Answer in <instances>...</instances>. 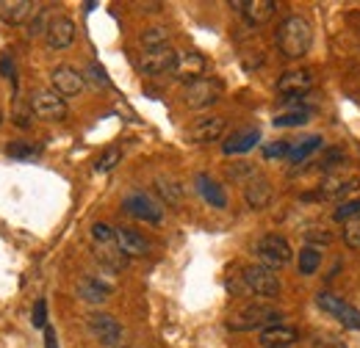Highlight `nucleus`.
Wrapping results in <instances>:
<instances>
[{"label":"nucleus","mask_w":360,"mask_h":348,"mask_svg":"<svg viewBox=\"0 0 360 348\" xmlns=\"http://www.w3.org/2000/svg\"><path fill=\"white\" fill-rule=\"evenodd\" d=\"M277 47H280V53H283V58H288V61H297V58H302L308 50H311V42H314V28H311V22L305 20V17H300V14H291V17H285L283 22H280V28H277Z\"/></svg>","instance_id":"obj_1"},{"label":"nucleus","mask_w":360,"mask_h":348,"mask_svg":"<svg viewBox=\"0 0 360 348\" xmlns=\"http://www.w3.org/2000/svg\"><path fill=\"white\" fill-rule=\"evenodd\" d=\"M271 323H280V312L274 307L264 302H252V304L241 307L238 312L230 315L227 329L233 332H252V329H266Z\"/></svg>","instance_id":"obj_2"},{"label":"nucleus","mask_w":360,"mask_h":348,"mask_svg":"<svg viewBox=\"0 0 360 348\" xmlns=\"http://www.w3.org/2000/svg\"><path fill=\"white\" fill-rule=\"evenodd\" d=\"M255 255H258V260L261 265H266V268H283V265H288L291 257H294V252H291V243L283 238V235H264L258 243H255Z\"/></svg>","instance_id":"obj_3"},{"label":"nucleus","mask_w":360,"mask_h":348,"mask_svg":"<svg viewBox=\"0 0 360 348\" xmlns=\"http://www.w3.org/2000/svg\"><path fill=\"white\" fill-rule=\"evenodd\" d=\"M241 279H244L247 290L255 293V296L271 299V296L280 293V279H277V274H274L271 268H266V265H261V262H258V265H244Z\"/></svg>","instance_id":"obj_4"},{"label":"nucleus","mask_w":360,"mask_h":348,"mask_svg":"<svg viewBox=\"0 0 360 348\" xmlns=\"http://www.w3.org/2000/svg\"><path fill=\"white\" fill-rule=\"evenodd\" d=\"M219 97H222V83L214 81V78H202V81L186 86V91H183V102H186V108H191V111L211 108V105L219 102Z\"/></svg>","instance_id":"obj_5"},{"label":"nucleus","mask_w":360,"mask_h":348,"mask_svg":"<svg viewBox=\"0 0 360 348\" xmlns=\"http://www.w3.org/2000/svg\"><path fill=\"white\" fill-rule=\"evenodd\" d=\"M360 188V174L338 169V172H327L321 185H319V196L321 199H344L347 194Z\"/></svg>","instance_id":"obj_6"},{"label":"nucleus","mask_w":360,"mask_h":348,"mask_svg":"<svg viewBox=\"0 0 360 348\" xmlns=\"http://www.w3.org/2000/svg\"><path fill=\"white\" fill-rule=\"evenodd\" d=\"M89 332L103 343L105 348H120L122 346V323L114 318V315H105V312H91L89 318Z\"/></svg>","instance_id":"obj_7"},{"label":"nucleus","mask_w":360,"mask_h":348,"mask_svg":"<svg viewBox=\"0 0 360 348\" xmlns=\"http://www.w3.org/2000/svg\"><path fill=\"white\" fill-rule=\"evenodd\" d=\"M31 111L45 122H61L67 116V100L53 88H42L31 97Z\"/></svg>","instance_id":"obj_8"},{"label":"nucleus","mask_w":360,"mask_h":348,"mask_svg":"<svg viewBox=\"0 0 360 348\" xmlns=\"http://www.w3.org/2000/svg\"><path fill=\"white\" fill-rule=\"evenodd\" d=\"M316 302H319V307H321L324 312H330L335 321H341L347 329H358L360 332V309L349 304L347 299H338L335 293L321 290V293L316 296Z\"/></svg>","instance_id":"obj_9"},{"label":"nucleus","mask_w":360,"mask_h":348,"mask_svg":"<svg viewBox=\"0 0 360 348\" xmlns=\"http://www.w3.org/2000/svg\"><path fill=\"white\" fill-rule=\"evenodd\" d=\"M75 36H78V28H75V22H72L70 17H64V14H53V17H50L47 31H45L47 47L64 50V47H70V44L75 42Z\"/></svg>","instance_id":"obj_10"},{"label":"nucleus","mask_w":360,"mask_h":348,"mask_svg":"<svg viewBox=\"0 0 360 348\" xmlns=\"http://www.w3.org/2000/svg\"><path fill=\"white\" fill-rule=\"evenodd\" d=\"M50 83H53V91H56V94H61V97H75V94L84 91L86 78H84L75 67L61 64V67H56V69L50 72Z\"/></svg>","instance_id":"obj_11"},{"label":"nucleus","mask_w":360,"mask_h":348,"mask_svg":"<svg viewBox=\"0 0 360 348\" xmlns=\"http://www.w3.org/2000/svg\"><path fill=\"white\" fill-rule=\"evenodd\" d=\"M175 61H178V53L172 47H158V50H144L139 55V67L141 72L147 75H164V72H172L175 69Z\"/></svg>","instance_id":"obj_12"},{"label":"nucleus","mask_w":360,"mask_h":348,"mask_svg":"<svg viewBox=\"0 0 360 348\" xmlns=\"http://www.w3.org/2000/svg\"><path fill=\"white\" fill-rule=\"evenodd\" d=\"M205 69H208V64H205V58L200 53H178V61H175L172 75H175V81L191 86V83L202 81Z\"/></svg>","instance_id":"obj_13"},{"label":"nucleus","mask_w":360,"mask_h":348,"mask_svg":"<svg viewBox=\"0 0 360 348\" xmlns=\"http://www.w3.org/2000/svg\"><path fill=\"white\" fill-rule=\"evenodd\" d=\"M122 210H125V213H131L134 218L150 221V224H158V221L164 218L161 205H158L153 196H147V194H131V196L122 202Z\"/></svg>","instance_id":"obj_14"},{"label":"nucleus","mask_w":360,"mask_h":348,"mask_svg":"<svg viewBox=\"0 0 360 348\" xmlns=\"http://www.w3.org/2000/svg\"><path fill=\"white\" fill-rule=\"evenodd\" d=\"M314 88V72L311 69H288L280 81H277V91L288 100H297L302 94H308Z\"/></svg>","instance_id":"obj_15"},{"label":"nucleus","mask_w":360,"mask_h":348,"mask_svg":"<svg viewBox=\"0 0 360 348\" xmlns=\"http://www.w3.org/2000/svg\"><path fill=\"white\" fill-rule=\"evenodd\" d=\"M271 196H274V188H271V182L264 174H255V177H250V180L244 182V202H247L252 210H266Z\"/></svg>","instance_id":"obj_16"},{"label":"nucleus","mask_w":360,"mask_h":348,"mask_svg":"<svg viewBox=\"0 0 360 348\" xmlns=\"http://www.w3.org/2000/svg\"><path fill=\"white\" fill-rule=\"evenodd\" d=\"M233 8H238L250 25H264L274 17L277 3H271V0H238V3H233Z\"/></svg>","instance_id":"obj_17"},{"label":"nucleus","mask_w":360,"mask_h":348,"mask_svg":"<svg viewBox=\"0 0 360 348\" xmlns=\"http://www.w3.org/2000/svg\"><path fill=\"white\" fill-rule=\"evenodd\" d=\"M225 128H227L225 116H202L191 128V141H197V144H214V141H219L225 135Z\"/></svg>","instance_id":"obj_18"},{"label":"nucleus","mask_w":360,"mask_h":348,"mask_svg":"<svg viewBox=\"0 0 360 348\" xmlns=\"http://www.w3.org/2000/svg\"><path fill=\"white\" fill-rule=\"evenodd\" d=\"M114 238H117V246L125 252V257H144L150 252V243L141 232H136L134 227H120L114 229Z\"/></svg>","instance_id":"obj_19"},{"label":"nucleus","mask_w":360,"mask_h":348,"mask_svg":"<svg viewBox=\"0 0 360 348\" xmlns=\"http://www.w3.org/2000/svg\"><path fill=\"white\" fill-rule=\"evenodd\" d=\"M258 141H261V130H258V128H241V130L227 135L225 144H222V152H225V155H244V152H250Z\"/></svg>","instance_id":"obj_20"},{"label":"nucleus","mask_w":360,"mask_h":348,"mask_svg":"<svg viewBox=\"0 0 360 348\" xmlns=\"http://www.w3.org/2000/svg\"><path fill=\"white\" fill-rule=\"evenodd\" d=\"M297 329L285 326V323H271L266 329H261V346L264 348H291L297 343Z\"/></svg>","instance_id":"obj_21"},{"label":"nucleus","mask_w":360,"mask_h":348,"mask_svg":"<svg viewBox=\"0 0 360 348\" xmlns=\"http://www.w3.org/2000/svg\"><path fill=\"white\" fill-rule=\"evenodd\" d=\"M197 191H200V196L208 202V205H214V208H227V196H225V188L214 180V177H208V174H197Z\"/></svg>","instance_id":"obj_22"},{"label":"nucleus","mask_w":360,"mask_h":348,"mask_svg":"<svg viewBox=\"0 0 360 348\" xmlns=\"http://www.w3.org/2000/svg\"><path fill=\"white\" fill-rule=\"evenodd\" d=\"M34 14V3L28 0H0V20L8 25H20Z\"/></svg>","instance_id":"obj_23"},{"label":"nucleus","mask_w":360,"mask_h":348,"mask_svg":"<svg viewBox=\"0 0 360 348\" xmlns=\"http://www.w3.org/2000/svg\"><path fill=\"white\" fill-rule=\"evenodd\" d=\"M94 252H97V260L103 265H108L111 271H122L131 257H125V252L117 246V238L108 241V243H94Z\"/></svg>","instance_id":"obj_24"},{"label":"nucleus","mask_w":360,"mask_h":348,"mask_svg":"<svg viewBox=\"0 0 360 348\" xmlns=\"http://www.w3.org/2000/svg\"><path fill=\"white\" fill-rule=\"evenodd\" d=\"M78 293H81V299L89 302V304H103V302L111 296V288L103 285V282L94 279V276H84L81 285H78Z\"/></svg>","instance_id":"obj_25"},{"label":"nucleus","mask_w":360,"mask_h":348,"mask_svg":"<svg viewBox=\"0 0 360 348\" xmlns=\"http://www.w3.org/2000/svg\"><path fill=\"white\" fill-rule=\"evenodd\" d=\"M6 155L14 161H37L42 155V144H31V141H11L6 147Z\"/></svg>","instance_id":"obj_26"},{"label":"nucleus","mask_w":360,"mask_h":348,"mask_svg":"<svg viewBox=\"0 0 360 348\" xmlns=\"http://www.w3.org/2000/svg\"><path fill=\"white\" fill-rule=\"evenodd\" d=\"M319 147H321V135H308V138H302V141H294L291 149H288V161L300 163V161H305L311 152H316Z\"/></svg>","instance_id":"obj_27"},{"label":"nucleus","mask_w":360,"mask_h":348,"mask_svg":"<svg viewBox=\"0 0 360 348\" xmlns=\"http://www.w3.org/2000/svg\"><path fill=\"white\" fill-rule=\"evenodd\" d=\"M139 42L144 50H158V47H169V31L167 28H147L141 31Z\"/></svg>","instance_id":"obj_28"},{"label":"nucleus","mask_w":360,"mask_h":348,"mask_svg":"<svg viewBox=\"0 0 360 348\" xmlns=\"http://www.w3.org/2000/svg\"><path fill=\"white\" fill-rule=\"evenodd\" d=\"M155 185H158V194L164 196V202L178 205L180 199H183V188H180L178 180H172V177H158Z\"/></svg>","instance_id":"obj_29"},{"label":"nucleus","mask_w":360,"mask_h":348,"mask_svg":"<svg viewBox=\"0 0 360 348\" xmlns=\"http://www.w3.org/2000/svg\"><path fill=\"white\" fill-rule=\"evenodd\" d=\"M319 262H321L319 249H316V246H305V249L300 252V274H302V276H311V274H316Z\"/></svg>","instance_id":"obj_30"},{"label":"nucleus","mask_w":360,"mask_h":348,"mask_svg":"<svg viewBox=\"0 0 360 348\" xmlns=\"http://www.w3.org/2000/svg\"><path fill=\"white\" fill-rule=\"evenodd\" d=\"M122 161V149L120 147H108L100 158H97V163H94V172H100V174H105V172H111L117 163Z\"/></svg>","instance_id":"obj_31"},{"label":"nucleus","mask_w":360,"mask_h":348,"mask_svg":"<svg viewBox=\"0 0 360 348\" xmlns=\"http://www.w3.org/2000/svg\"><path fill=\"white\" fill-rule=\"evenodd\" d=\"M308 122V111L305 108H297V111H288V114H280L274 119L277 128H297V125H305Z\"/></svg>","instance_id":"obj_32"},{"label":"nucleus","mask_w":360,"mask_h":348,"mask_svg":"<svg viewBox=\"0 0 360 348\" xmlns=\"http://www.w3.org/2000/svg\"><path fill=\"white\" fill-rule=\"evenodd\" d=\"M50 17H53V14H50V8L34 11V20H28V36H45Z\"/></svg>","instance_id":"obj_33"},{"label":"nucleus","mask_w":360,"mask_h":348,"mask_svg":"<svg viewBox=\"0 0 360 348\" xmlns=\"http://www.w3.org/2000/svg\"><path fill=\"white\" fill-rule=\"evenodd\" d=\"M333 218H335V221H341V224H344V221L349 224V221L360 218V199H349V202L338 205V210L333 213Z\"/></svg>","instance_id":"obj_34"},{"label":"nucleus","mask_w":360,"mask_h":348,"mask_svg":"<svg viewBox=\"0 0 360 348\" xmlns=\"http://www.w3.org/2000/svg\"><path fill=\"white\" fill-rule=\"evenodd\" d=\"M288 149H291V144L288 141H271V144H264V158H288Z\"/></svg>","instance_id":"obj_35"},{"label":"nucleus","mask_w":360,"mask_h":348,"mask_svg":"<svg viewBox=\"0 0 360 348\" xmlns=\"http://www.w3.org/2000/svg\"><path fill=\"white\" fill-rule=\"evenodd\" d=\"M344 243H347L349 249H360V218L347 224V229H344Z\"/></svg>","instance_id":"obj_36"},{"label":"nucleus","mask_w":360,"mask_h":348,"mask_svg":"<svg viewBox=\"0 0 360 348\" xmlns=\"http://www.w3.org/2000/svg\"><path fill=\"white\" fill-rule=\"evenodd\" d=\"M91 241H94V243H108V241H114V229H111L108 224H100V221H97V224L91 227Z\"/></svg>","instance_id":"obj_37"},{"label":"nucleus","mask_w":360,"mask_h":348,"mask_svg":"<svg viewBox=\"0 0 360 348\" xmlns=\"http://www.w3.org/2000/svg\"><path fill=\"white\" fill-rule=\"evenodd\" d=\"M34 326H37V329H47V304H45V299H39V302L34 304Z\"/></svg>","instance_id":"obj_38"},{"label":"nucleus","mask_w":360,"mask_h":348,"mask_svg":"<svg viewBox=\"0 0 360 348\" xmlns=\"http://www.w3.org/2000/svg\"><path fill=\"white\" fill-rule=\"evenodd\" d=\"M305 238H308L311 243H330V241H333V232H330V229H321V227H314L311 232H305Z\"/></svg>","instance_id":"obj_39"},{"label":"nucleus","mask_w":360,"mask_h":348,"mask_svg":"<svg viewBox=\"0 0 360 348\" xmlns=\"http://www.w3.org/2000/svg\"><path fill=\"white\" fill-rule=\"evenodd\" d=\"M255 174H258V172H255L250 163H236V166L230 169V177H233V180H241V177H255Z\"/></svg>","instance_id":"obj_40"},{"label":"nucleus","mask_w":360,"mask_h":348,"mask_svg":"<svg viewBox=\"0 0 360 348\" xmlns=\"http://www.w3.org/2000/svg\"><path fill=\"white\" fill-rule=\"evenodd\" d=\"M89 75H91V81H94V86H108V78H105V72H103L97 64L89 67Z\"/></svg>","instance_id":"obj_41"},{"label":"nucleus","mask_w":360,"mask_h":348,"mask_svg":"<svg viewBox=\"0 0 360 348\" xmlns=\"http://www.w3.org/2000/svg\"><path fill=\"white\" fill-rule=\"evenodd\" d=\"M0 72H3V75H8V72H11V58H8V53H3V61H0Z\"/></svg>","instance_id":"obj_42"},{"label":"nucleus","mask_w":360,"mask_h":348,"mask_svg":"<svg viewBox=\"0 0 360 348\" xmlns=\"http://www.w3.org/2000/svg\"><path fill=\"white\" fill-rule=\"evenodd\" d=\"M45 340H47V348H58L56 346V335H53V329H45Z\"/></svg>","instance_id":"obj_43"}]
</instances>
